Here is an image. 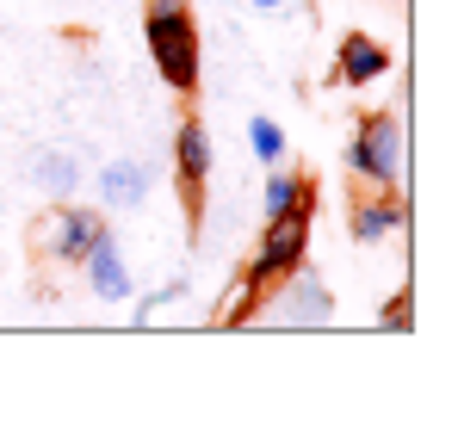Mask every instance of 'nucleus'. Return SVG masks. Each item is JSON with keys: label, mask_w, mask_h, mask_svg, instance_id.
<instances>
[{"label": "nucleus", "mask_w": 458, "mask_h": 433, "mask_svg": "<svg viewBox=\"0 0 458 433\" xmlns=\"http://www.w3.org/2000/svg\"><path fill=\"white\" fill-rule=\"evenodd\" d=\"M81 180H87V174H81V155H75V149L44 143L38 155H31V186H38L50 205H56V199H75Z\"/></svg>", "instance_id": "9b49d317"}, {"label": "nucleus", "mask_w": 458, "mask_h": 433, "mask_svg": "<svg viewBox=\"0 0 458 433\" xmlns=\"http://www.w3.org/2000/svg\"><path fill=\"white\" fill-rule=\"evenodd\" d=\"M143 44H149V63L167 93H199V81H205V38H199L192 6L143 13Z\"/></svg>", "instance_id": "f03ea898"}, {"label": "nucleus", "mask_w": 458, "mask_h": 433, "mask_svg": "<svg viewBox=\"0 0 458 433\" xmlns=\"http://www.w3.org/2000/svg\"><path fill=\"white\" fill-rule=\"evenodd\" d=\"M378 328H390V335H415V291H396V297L384 303Z\"/></svg>", "instance_id": "2eb2a0df"}, {"label": "nucleus", "mask_w": 458, "mask_h": 433, "mask_svg": "<svg viewBox=\"0 0 458 433\" xmlns=\"http://www.w3.org/2000/svg\"><path fill=\"white\" fill-rule=\"evenodd\" d=\"M186 291H192V279H167L161 291H149L137 310H131V322H155L161 310H174V303H186Z\"/></svg>", "instance_id": "4468645a"}, {"label": "nucleus", "mask_w": 458, "mask_h": 433, "mask_svg": "<svg viewBox=\"0 0 458 433\" xmlns=\"http://www.w3.org/2000/svg\"><path fill=\"white\" fill-rule=\"evenodd\" d=\"M155 192V161L149 155H112L93 180V205L106 216H124V211H143Z\"/></svg>", "instance_id": "423d86ee"}, {"label": "nucleus", "mask_w": 458, "mask_h": 433, "mask_svg": "<svg viewBox=\"0 0 458 433\" xmlns=\"http://www.w3.org/2000/svg\"><path fill=\"white\" fill-rule=\"evenodd\" d=\"M310 223H316V205H292V211L267 216V229H260V242H254V254H248V267H242V297L224 310L229 328H248L254 310H260V297L279 285L292 267L310 260Z\"/></svg>", "instance_id": "f257e3e1"}, {"label": "nucleus", "mask_w": 458, "mask_h": 433, "mask_svg": "<svg viewBox=\"0 0 458 433\" xmlns=\"http://www.w3.org/2000/svg\"><path fill=\"white\" fill-rule=\"evenodd\" d=\"M248 13H260V19H285V13H304V0H242Z\"/></svg>", "instance_id": "dca6fc26"}, {"label": "nucleus", "mask_w": 458, "mask_h": 433, "mask_svg": "<svg viewBox=\"0 0 458 433\" xmlns=\"http://www.w3.org/2000/svg\"><path fill=\"white\" fill-rule=\"evenodd\" d=\"M248 149H254L260 167H279V161H285V124L267 118V112H254V118H248Z\"/></svg>", "instance_id": "ddd939ff"}, {"label": "nucleus", "mask_w": 458, "mask_h": 433, "mask_svg": "<svg viewBox=\"0 0 458 433\" xmlns=\"http://www.w3.org/2000/svg\"><path fill=\"white\" fill-rule=\"evenodd\" d=\"M174 6H192V0H149V13H174Z\"/></svg>", "instance_id": "f3484780"}, {"label": "nucleus", "mask_w": 458, "mask_h": 433, "mask_svg": "<svg viewBox=\"0 0 458 433\" xmlns=\"http://www.w3.org/2000/svg\"><path fill=\"white\" fill-rule=\"evenodd\" d=\"M93 235H106V211H99V205H75V199H56L50 211L38 216L31 248H38L50 267H81V254L93 248Z\"/></svg>", "instance_id": "39448f33"}, {"label": "nucleus", "mask_w": 458, "mask_h": 433, "mask_svg": "<svg viewBox=\"0 0 458 433\" xmlns=\"http://www.w3.org/2000/svg\"><path fill=\"white\" fill-rule=\"evenodd\" d=\"M403 223H409V205H403V186L396 192H366L360 205H353V216H347V229H353V242L360 248H384L390 235H403Z\"/></svg>", "instance_id": "9d476101"}, {"label": "nucleus", "mask_w": 458, "mask_h": 433, "mask_svg": "<svg viewBox=\"0 0 458 433\" xmlns=\"http://www.w3.org/2000/svg\"><path fill=\"white\" fill-rule=\"evenodd\" d=\"M390 44L384 38H372V31H347L341 44H335V74H341V87H378L384 74H390Z\"/></svg>", "instance_id": "1a4fd4ad"}, {"label": "nucleus", "mask_w": 458, "mask_h": 433, "mask_svg": "<svg viewBox=\"0 0 458 433\" xmlns=\"http://www.w3.org/2000/svg\"><path fill=\"white\" fill-rule=\"evenodd\" d=\"M347 174H353L360 186H378V192H396V186H403V118H396V112H366V118L353 124Z\"/></svg>", "instance_id": "7ed1b4c3"}, {"label": "nucleus", "mask_w": 458, "mask_h": 433, "mask_svg": "<svg viewBox=\"0 0 458 433\" xmlns=\"http://www.w3.org/2000/svg\"><path fill=\"white\" fill-rule=\"evenodd\" d=\"M81 279H87V297L93 303H131L137 297V273H131V254H124V242L106 229V235H93V248L81 254Z\"/></svg>", "instance_id": "0eeeda50"}, {"label": "nucleus", "mask_w": 458, "mask_h": 433, "mask_svg": "<svg viewBox=\"0 0 458 433\" xmlns=\"http://www.w3.org/2000/svg\"><path fill=\"white\" fill-rule=\"evenodd\" d=\"M335 291L322 285L316 273H310V260L304 267H292L279 285L260 297V310H254V322H273V328H328L335 322Z\"/></svg>", "instance_id": "20e7f679"}, {"label": "nucleus", "mask_w": 458, "mask_h": 433, "mask_svg": "<svg viewBox=\"0 0 458 433\" xmlns=\"http://www.w3.org/2000/svg\"><path fill=\"white\" fill-rule=\"evenodd\" d=\"M211 167H217V149H211V131L199 118H186L174 131V180H180V199L199 205L205 186H211Z\"/></svg>", "instance_id": "6e6552de"}, {"label": "nucleus", "mask_w": 458, "mask_h": 433, "mask_svg": "<svg viewBox=\"0 0 458 433\" xmlns=\"http://www.w3.org/2000/svg\"><path fill=\"white\" fill-rule=\"evenodd\" d=\"M292 205H316V186H310L298 167H267V186H260V216H279L292 211Z\"/></svg>", "instance_id": "f8f14e48"}]
</instances>
